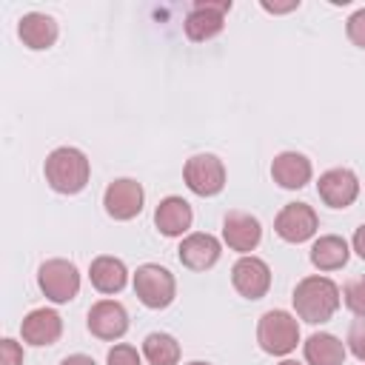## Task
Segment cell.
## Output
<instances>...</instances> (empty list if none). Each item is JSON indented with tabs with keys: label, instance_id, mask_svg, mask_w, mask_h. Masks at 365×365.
Returning <instances> with one entry per match:
<instances>
[{
	"label": "cell",
	"instance_id": "1",
	"mask_svg": "<svg viewBox=\"0 0 365 365\" xmlns=\"http://www.w3.org/2000/svg\"><path fill=\"white\" fill-rule=\"evenodd\" d=\"M291 299H294L297 317L305 319V322H311V325L328 322V319L336 314L339 302H342L339 285H336L334 279H328V277H319V274L299 279Z\"/></svg>",
	"mask_w": 365,
	"mask_h": 365
},
{
	"label": "cell",
	"instance_id": "2",
	"mask_svg": "<svg viewBox=\"0 0 365 365\" xmlns=\"http://www.w3.org/2000/svg\"><path fill=\"white\" fill-rule=\"evenodd\" d=\"M43 174H46V182L57 194H77V191L86 188L88 174H91V165H88V157L80 148L60 145V148H54L46 157Z\"/></svg>",
	"mask_w": 365,
	"mask_h": 365
},
{
	"label": "cell",
	"instance_id": "3",
	"mask_svg": "<svg viewBox=\"0 0 365 365\" xmlns=\"http://www.w3.org/2000/svg\"><path fill=\"white\" fill-rule=\"evenodd\" d=\"M257 342L265 354L271 356H285L297 348L299 342V325L297 317H291L288 311H265L257 322Z\"/></svg>",
	"mask_w": 365,
	"mask_h": 365
},
{
	"label": "cell",
	"instance_id": "4",
	"mask_svg": "<svg viewBox=\"0 0 365 365\" xmlns=\"http://www.w3.org/2000/svg\"><path fill=\"white\" fill-rule=\"evenodd\" d=\"M134 294L145 308H168L177 297V282L174 274L157 262H145L134 271Z\"/></svg>",
	"mask_w": 365,
	"mask_h": 365
},
{
	"label": "cell",
	"instance_id": "5",
	"mask_svg": "<svg viewBox=\"0 0 365 365\" xmlns=\"http://www.w3.org/2000/svg\"><path fill=\"white\" fill-rule=\"evenodd\" d=\"M37 285L51 302H68L80 291V274L68 259H46L37 271Z\"/></svg>",
	"mask_w": 365,
	"mask_h": 365
},
{
	"label": "cell",
	"instance_id": "6",
	"mask_svg": "<svg viewBox=\"0 0 365 365\" xmlns=\"http://www.w3.org/2000/svg\"><path fill=\"white\" fill-rule=\"evenodd\" d=\"M182 180L197 197H214L225 188V165L217 154H194L182 168Z\"/></svg>",
	"mask_w": 365,
	"mask_h": 365
},
{
	"label": "cell",
	"instance_id": "7",
	"mask_svg": "<svg viewBox=\"0 0 365 365\" xmlns=\"http://www.w3.org/2000/svg\"><path fill=\"white\" fill-rule=\"evenodd\" d=\"M231 11V0H220V3H211V0H197L194 9L188 11L182 29H185V37L194 40V43H205L211 37H217L225 26V14Z\"/></svg>",
	"mask_w": 365,
	"mask_h": 365
},
{
	"label": "cell",
	"instance_id": "8",
	"mask_svg": "<svg viewBox=\"0 0 365 365\" xmlns=\"http://www.w3.org/2000/svg\"><path fill=\"white\" fill-rule=\"evenodd\" d=\"M143 200H145L143 185H140L137 180H131V177H120V180L108 182V188H106V194H103L106 214H108L111 220H120V222L134 220V217L143 211Z\"/></svg>",
	"mask_w": 365,
	"mask_h": 365
},
{
	"label": "cell",
	"instance_id": "9",
	"mask_svg": "<svg viewBox=\"0 0 365 365\" xmlns=\"http://www.w3.org/2000/svg\"><path fill=\"white\" fill-rule=\"evenodd\" d=\"M231 282L237 288L240 297L245 299H262L271 288V268L265 259L254 257V254H245L234 262L231 268Z\"/></svg>",
	"mask_w": 365,
	"mask_h": 365
},
{
	"label": "cell",
	"instance_id": "10",
	"mask_svg": "<svg viewBox=\"0 0 365 365\" xmlns=\"http://www.w3.org/2000/svg\"><path fill=\"white\" fill-rule=\"evenodd\" d=\"M317 228H319V220L308 202H288L274 220V231L285 242H305L317 234Z\"/></svg>",
	"mask_w": 365,
	"mask_h": 365
},
{
	"label": "cell",
	"instance_id": "11",
	"mask_svg": "<svg viewBox=\"0 0 365 365\" xmlns=\"http://www.w3.org/2000/svg\"><path fill=\"white\" fill-rule=\"evenodd\" d=\"M319 200L331 208H348L359 197V180L351 168H331L317 182Z\"/></svg>",
	"mask_w": 365,
	"mask_h": 365
},
{
	"label": "cell",
	"instance_id": "12",
	"mask_svg": "<svg viewBox=\"0 0 365 365\" xmlns=\"http://www.w3.org/2000/svg\"><path fill=\"white\" fill-rule=\"evenodd\" d=\"M222 240L231 251H240L242 257L248 251H254L262 240V228L259 220L251 217L248 211H228L222 220Z\"/></svg>",
	"mask_w": 365,
	"mask_h": 365
},
{
	"label": "cell",
	"instance_id": "13",
	"mask_svg": "<svg viewBox=\"0 0 365 365\" xmlns=\"http://www.w3.org/2000/svg\"><path fill=\"white\" fill-rule=\"evenodd\" d=\"M88 331L97 339H120L128 331V314L114 299H100L88 308Z\"/></svg>",
	"mask_w": 365,
	"mask_h": 365
},
{
	"label": "cell",
	"instance_id": "14",
	"mask_svg": "<svg viewBox=\"0 0 365 365\" xmlns=\"http://www.w3.org/2000/svg\"><path fill=\"white\" fill-rule=\"evenodd\" d=\"M20 334H23V342H29V345H37V348L54 345L63 334V319L51 308H34L23 317Z\"/></svg>",
	"mask_w": 365,
	"mask_h": 365
},
{
	"label": "cell",
	"instance_id": "15",
	"mask_svg": "<svg viewBox=\"0 0 365 365\" xmlns=\"http://www.w3.org/2000/svg\"><path fill=\"white\" fill-rule=\"evenodd\" d=\"M220 251H222V248H220V240H217V237L197 231V234L182 237V242H180V248H177V257H180V262H182L185 268H191V271H205V268H211V265L220 259Z\"/></svg>",
	"mask_w": 365,
	"mask_h": 365
},
{
	"label": "cell",
	"instance_id": "16",
	"mask_svg": "<svg viewBox=\"0 0 365 365\" xmlns=\"http://www.w3.org/2000/svg\"><path fill=\"white\" fill-rule=\"evenodd\" d=\"M271 177L279 188L297 191V188L308 185V180H311V160L299 151H282L271 163Z\"/></svg>",
	"mask_w": 365,
	"mask_h": 365
},
{
	"label": "cell",
	"instance_id": "17",
	"mask_svg": "<svg viewBox=\"0 0 365 365\" xmlns=\"http://www.w3.org/2000/svg\"><path fill=\"white\" fill-rule=\"evenodd\" d=\"M194 222V211L182 197H165L160 200L154 211V225L165 237H182Z\"/></svg>",
	"mask_w": 365,
	"mask_h": 365
},
{
	"label": "cell",
	"instance_id": "18",
	"mask_svg": "<svg viewBox=\"0 0 365 365\" xmlns=\"http://www.w3.org/2000/svg\"><path fill=\"white\" fill-rule=\"evenodd\" d=\"M17 34H20L23 46H29V48H34V51H43V48H51V46H54V40H57V23H54V17H48V14L29 11V14L20 17Z\"/></svg>",
	"mask_w": 365,
	"mask_h": 365
},
{
	"label": "cell",
	"instance_id": "19",
	"mask_svg": "<svg viewBox=\"0 0 365 365\" xmlns=\"http://www.w3.org/2000/svg\"><path fill=\"white\" fill-rule=\"evenodd\" d=\"M88 277H91V285L100 291V294H120L125 288V279H128V271L123 265V259L117 257H97L91 259V268H88Z\"/></svg>",
	"mask_w": 365,
	"mask_h": 365
},
{
	"label": "cell",
	"instance_id": "20",
	"mask_svg": "<svg viewBox=\"0 0 365 365\" xmlns=\"http://www.w3.org/2000/svg\"><path fill=\"white\" fill-rule=\"evenodd\" d=\"M308 365H342L345 362V342L328 331L311 334L302 345Z\"/></svg>",
	"mask_w": 365,
	"mask_h": 365
},
{
	"label": "cell",
	"instance_id": "21",
	"mask_svg": "<svg viewBox=\"0 0 365 365\" xmlns=\"http://www.w3.org/2000/svg\"><path fill=\"white\" fill-rule=\"evenodd\" d=\"M348 254H351L348 242L342 237H336V234H325V237H319L311 245V262L319 271H336V268H342L348 262Z\"/></svg>",
	"mask_w": 365,
	"mask_h": 365
},
{
	"label": "cell",
	"instance_id": "22",
	"mask_svg": "<svg viewBox=\"0 0 365 365\" xmlns=\"http://www.w3.org/2000/svg\"><path fill=\"white\" fill-rule=\"evenodd\" d=\"M143 356L151 365H177L180 362V342L171 334L154 331L143 339Z\"/></svg>",
	"mask_w": 365,
	"mask_h": 365
},
{
	"label": "cell",
	"instance_id": "23",
	"mask_svg": "<svg viewBox=\"0 0 365 365\" xmlns=\"http://www.w3.org/2000/svg\"><path fill=\"white\" fill-rule=\"evenodd\" d=\"M342 299H345V305H348V311L354 317L365 319V274H359V277H354V279L345 282Z\"/></svg>",
	"mask_w": 365,
	"mask_h": 365
},
{
	"label": "cell",
	"instance_id": "24",
	"mask_svg": "<svg viewBox=\"0 0 365 365\" xmlns=\"http://www.w3.org/2000/svg\"><path fill=\"white\" fill-rule=\"evenodd\" d=\"M345 345H348V351H351L356 359H362V362H365V319H359V317H356V319L351 322Z\"/></svg>",
	"mask_w": 365,
	"mask_h": 365
},
{
	"label": "cell",
	"instance_id": "25",
	"mask_svg": "<svg viewBox=\"0 0 365 365\" xmlns=\"http://www.w3.org/2000/svg\"><path fill=\"white\" fill-rule=\"evenodd\" d=\"M345 34H348V40H351L354 46L365 48V9H359V11H354V14L348 17Z\"/></svg>",
	"mask_w": 365,
	"mask_h": 365
},
{
	"label": "cell",
	"instance_id": "26",
	"mask_svg": "<svg viewBox=\"0 0 365 365\" xmlns=\"http://www.w3.org/2000/svg\"><path fill=\"white\" fill-rule=\"evenodd\" d=\"M108 365H140V354H137L134 345L120 342L108 351Z\"/></svg>",
	"mask_w": 365,
	"mask_h": 365
},
{
	"label": "cell",
	"instance_id": "27",
	"mask_svg": "<svg viewBox=\"0 0 365 365\" xmlns=\"http://www.w3.org/2000/svg\"><path fill=\"white\" fill-rule=\"evenodd\" d=\"M0 365H23V348L14 339L0 342Z\"/></svg>",
	"mask_w": 365,
	"mask_h": 365
},
{
	"label": "cell",
	"instance_id": "28",
	"mask_svg": "<svg viewBox=\"0 0 365 365\" xmlns=\"http://www.w3.org/2000/svg\"><path fill=\"white\" fill-rule=\"evenodd\" d=\"M297 6H299V0H288V3H268V0H262V9H265V11H274V14L294 11Z\"/></svg>",
	"mask_w": 365,
	"mask_h": 365
},
{
	"label": "cell",
	"instance_id": "29",
	"mask_svg": "<svg viewBox=\"0 0 365 365\" xmlns=\"http://www.w3.org/2000/svg\"><path fill=\"white\" fill-rule=\"evenodd\" d=\"M351 245H354V251H356V254L365 259V222H362V225L354 231V240H351Z\"/></svg>",
	"mask_w": 365,
	"mask_h": 365
},
{
	"label": "cell",
	"instance_id": "30",
	"mask_svg": "<svg viewBox=\"0 0 365 365\" xmlns=\"http://www.w3.org/2000/svg\"><path fill=\"white\" fill-rule=\"evenodd\" d=\"M60 365H94V359L86 356V354H71V356H66Z\"/></svg>",
	"mask_w": 365,
	"mask_h": 365
},
{
	"label": "cell",
	"instance_id": "31",
	"mask_svg": "<svg viewBox=\"0 0 365 365\" xmlns=\"http://www.w3.org/2000/svg\"><path fill=\"white\" fill-rule=\"evenodd\" d=\"M279 365H299V362H294V359H282Z\"/></svg>",
	"mask_w": 365,
	"mask_h": 365
},
{
	"label": "cell",
	"instance_id": "32",
	"mask_svg": "<svg viewBox=\"0 0 365 365\" xmlns=\"http://www.w3.org/2000/svg\"><path fill=\"white\" fill-rule=\"evenodd\" d=\"M188 365H211V362H188Z\"/></svg>",
	"mask_w": 365,
	"mask_h": 365
}]
</instances>
